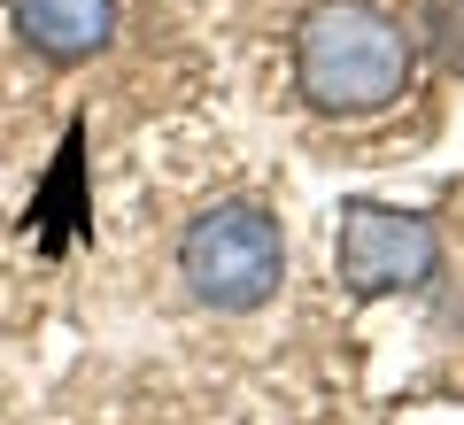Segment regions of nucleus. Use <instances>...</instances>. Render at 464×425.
Returning <instances> with one entry per match:
<instances>
[{"mask_svg": "<svg viewBox=\"0 0 464 425\" xmlns=\"http://www.w3.org/2000/svg\"><path fill=\"white\" fill-rule=\"evenodd\" d=\"M418 16V47H426L433 78L464 85V0H411Z\"/></svg>", "mask_w": 464, "mask_h": 425, "instance_id": "obj_5", "label": "nucleus"}, {"mask_svg": "<svg viewBox=\"0 0 464 425\" xmlns=\"http://www.w3.org/2000/svg\"><path fill=\"white\" fill-rule=\"evenodd\" d=\"M170 302L201 317V325H256L286 302L295 278V247H286V217L264 186L217 179L209 194H194L170 217L163 240Z\"/></svg>", "mask_w": 464, "mask_h": 425, "instance_id": "obj_3", "label": "nucleus"}, {"mask_svg": "<svg viewBox=\"0 0 464 425\" xmlns=\"http://www.w3.org/2000/svg\"><path fill=\"white\" fill-rule=\"evenodd\" d=\"M0 8H8L16 47L39 54L47 70H85L132 32V0H0Z\"/></svg>", "mask_w": 464, "mask_h": 425, "instance_id": "obj_4", "label": "nucleus"}, {"mask_svg": "<svg viewBox=\"0 0 464 425\" xmlns=\"http://www.w3.org/2000/svg\"><path fill=\"white\" fill-rule=\"evenodd\" d=\"M271 93L341 163H402L441 131L411 0H302L271 47Z\"/></svg>", "mask_w": 464, "mask_h": 425, "instance_id": "obj_2", "label": "nucleus"}, {"mask_svg": "<svg viewBox=\"0 0 464 425\" xmlns=\"http://www.w3.org/2000/svg\"><path fill=\"white\" fill-rule=\"evenodd\" d=\"M240 425H464V179L441 186V256L387 295H333Z\"/></svg>", "mask_w": 464, "mask_h": 425, "instance_id": "obj_1", "label": "nucleus"}]
</instances>
